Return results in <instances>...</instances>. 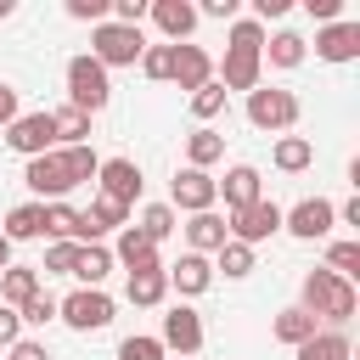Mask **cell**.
<instances>
[{"instance_id": "obj_1", "label": "cell", "mask_w": 360, "mask_h": 360, "mask_svg": "<svg viewBox=\"0 0 360 360\" xmlns=\"http://www.w3.org/2000/svg\"><path fill=\"white\" fill-rule=\"evenodd\" d=\"M264 79V28L253 17L231 22V45H225V62H219V90H259Z\"/></svg>"}, {"instance_id": "obj_2", "label": "cell", "mask_w": 360, "mask_h": 360, "mask_svg": "<svg viewBox=\"0 0 360 360\" xmlns=\"http://www.w3.org/2000/svg\"><path fill=\"white\" fill-rule=\"evenodd\" d=\"M298 309L315 315V326L343 332V326L354 321L360 298H354V281H343V276H332V270H309V276H304V298H298Z\"/></svg>"}, {"instance_id": "obj_3", "label": "cell", "mask_w": 360, "mask_h": 360, "mask_svg": "<svg viewBox=\"0 0 360 360\" xmlns=\"http://www.w3.org/2000/svg\"><path fill=\"white\" fill-rule=\"evenodd\" d=\"M146 51V34L141 28H124V22H96L90 28V56L101 68H135Z\"/></svg>"}, {"instance_id": "obj_4", "label": "cell", "mask_w": 360, "mask_h": 360, "mask_svg": "<svg viewBox=\"0 0 360 360\" xmlns=\"http://www.w3.org/2000/svg\"><path fill=\"white\" fill-rule=\"evenodd\" d=\"M112 101V79H107V68L96 62V56H73L68 62V107H79V112H101Z\"/></svg>"}, {"instance_id": "obj_5", "label": "cell", "mask_w": 360, "mask_h": 360, "mask_svg": "<svg viewBox=\"0 0 360 360\" xmlns=\"http://www.w3.org/2000/svg\"><path fill=\"white\" fill-rule=\"evenodd\" d=\"M248 124L253 129H292L298 124V96L292 90H276V84H259V90H248Z\"/></svg>"}, {"instance_id": "obj_6", "label": "cell", "mask_w": 360, "mask_h": 360, "mask_svg": "<svg viewBox=\"0 0 360 360\" xmlns=\"http://www.w3.org/2000/svg\"><path fill=\"white\" fill-rule=\"evenodd\" d=\"M6 146L17 152V158H45V152H56V124H51V112L39 107V112H17L11 124H6Z\"/></svg>"}, {"instance_id": "obj_7", "label": "cell", "mask_w": 360, "mask_h": 360, "mask_svg": "<svg viewBox=\"0 0 360 360\" xmlns=\"http://www.w3.org/2000/svg\"><path fill=\"white\" fill-rule=\"evenodd\" d=\"M56 321H68L73 332H101L112 321V298L101 287H79V292L56 298Z\"/></svg>"}, {"instance_id": "obj_8", "label": "cell", "mask_w": 360, "mask_h": 360, "mask_svg": "<svg viewBox=\"0 0 360 360\" xmlns=\"http://www.w3.org/2000/svg\"><path fill=\"white\" fill-rule=\"evenodd\" d=\"M225 231H231V242H242V248H259V242H270V236L281 231V208H276L270 197H259V202L236 208V214L225 219Z\"/></svg>"}, {"instance_id": "obj_9", "label": "cell", "mask_w": 360, "mask_h": 360, "mask_svg": "<svg viewBox=\"0 0 360 360\" xmlns=\"http://www.w3.org/2000/svg\"><path fill=\"white\" fill-rule=\"evenodd\" d=\"M22 186L34 191V202H62V197L73 191V174H68L62 152H45V158H28V169H22Z\"/></svg>"}, {"instance_id": "obj_10", "label": "cell", "mask_w": 360, "mask_h": 360, "mask_svg": "<svg viewBox=\"0 0 360 360\" xmlns=\"http://www.w3.org/2000/svg\"><path fill=\"white\" fill-rule=\"evenodd\" d=\"M214 202H219V180H214L208 169H180V174H174L169 208H180V214H208Z\"/></svg>"}, {"instance_id": "obj_11", "label": "cell", "mask_w": 360, "mask_h": 360, "mask_svg": "<svg viewBox=\"0 0 360 360\" xmlns=\"http://www.w3.org/2000/svg\"><path fill=\"white\" fill-rule=\"evenodd\" d=\"M332 225H338V208H332L326 197H304V202H292V208L281 214V231H292L298 242H321Z\"/></svg>"}, {"instance_id": "obj_12", "label": "cell", "mask_w": 360, "mask_h": 360, "mask_svg": "<svg viewBox=\"0 0 360 360\" xmlns=\"http://www.w3.org/2000/svg\"><path fill=\"white\" fill-rule=\"evenodd\" d=\"M96 186H101V197H107V202L129 208V202L141 197V163H135V158H101Z\"/></svg>"}, {"instance_id": "obj_13", "label": "cell", "mask_w": 360, "mask_h": 360, "mask_svg": "<svg viewBox=\"0 0 360 360\" xmlns=\"http://www.w3.org/2000/svg\"><path fill=\"white\" fill-rule=\"evenodd\" d=\"M146 17L158 22L163 45H191V34H197V6L191 0H152Z\"/></svg>"}, {"instance_id": "obj_14", "label": "cell", "mask_w": 360, "mask_h": 360, "mask_svg": "<svg viewBox=\"0 0 360 360\" xmlns=\"http://www.w3.org/2000/svg\"><path fill=\"white\" fill-rule=\"evenodd\" d=\"M158 343L163 349H180L186 360L202 349V315L191 309V304H174L169 315H163V332H158Z\"/></svg>"}, {"instance_id": "obj_15", "label": "cell", "mask_w": 360, "mask_h": 360, "mask_svg": "<svg viewBox=\"0 0 360 360\" xmlns=\"http://www.w3.org/2000/svg\"><path fill=\"white\" fill-rule=\"evenodd\" d=\"M315 56H321V62H354V56H360V22H349V17L326 22V28L315 34Z\"/></svg>"}, {"instance_id": "obj_16", "label": "cell", "mask_w": 360, "mask_h": 360, "mask_svg": "<svg viewBox=\"0 0 360 360\" xmlns=\"http://www.w3.org/2000/svg\"><path fill=\"white\" fill-rule=\"evenodd\" d=\"M163 276H169V287H174L180 298H202V292L214 287V264H208L202 253H180Z\"/></svg>"}, {"instance_id": "obj_17", "label": "cell", "mask_w": 360, "mask_h": 360, "mask_svg": "<svg viewBox=\"0 0 360 360\" xmlns=\"http://www.w3.org/2000/svg\"><path fill=\"white\" fill-rule=\"evenodd\" d=\"M219 197H225V208L236 214V208H248V202H259V197H264V174H259L253 163H231V169H225V180H219Z\"/></svg>"}, {"instance_id": "obj_18", "label": "cell", "mask_w": 360, "mask_h": 360, "mask_svg": "<svg viewBox=\"0 0 360 360\" xmlns=\"http://www.w3.org/2000/svg\"><path fill=\"white\" fill-rule=\"evenodd\" d=\"M112 264H124L129 276H135V270H163V259H158V242H146V236H141L135 225H124V231H118Z\"/></svg>"}, {"instance_id": "obj_19", "label": "cell", "mask_w": 360, "mask_h": 360, "mask_svg": "<svg viewBox=\"0 0 360 360\" xmlns=\"http://www.w3.org/2000/svg\"><path fill=\"white\" fill-rule=\"evenodd\" d=\"M186 242H191L186 253H202V259H208V253H219V248L231 242L225 214H214V208H208V214H191V219H186Z\"/></svg>"}, {"instance_id": "obj_20", "label": "cell", "mask_w": 360, "mask_h": 360, "mask_svg": "<svg viewBox=\"0 0 360 360\" xmlns=\"http://www.w3.org/2000/svg\"><path fill=\"white\" fill-rule=\"evenodd\" d=\"M214 79V56L202 45H174V84L180 90H202Z\"/></svg>"}, {"instance_id": "obj_21", "label": "cell", "mask_w": 360, "mask_h": 360, "mask_svg": "<svg viewBox=\"0 0 360 360\" xmlns=\"http://www.w3.org/2000/svg\"><path fill=\"white\" fill-rule=\"evenodd\" d=\"M79 219H84V242H101L107 231H124V225H129V208H118V202L96 197L90 208H79Z\"/></svg>"}, {"instance_id": "obj_22", "label": "cell", "mask_w": 360, "mask_h": 360, "mask_svg": "<svg viewBox=\"0 0 360 360\" xmlns=\"http://www.w3.org/2000/svg\"><path fill=\"white\" fill-rule=\"evenodd\" d=\"M0 236L17 248V242H34V236H45V202H17L11 214H6V225H0Z\"/></svg>"}, {"instance_id": "obj_23", "label": "cell", "mask_w": 360, "mask_h": 360, "mask_svg": "<svg viewBox=\"0 0 360 360\" xmlns=\"http://www.w3.org/2000/svg\"><path fill=\"white\" fill-rule=\"evenodd\" d=\"M34 292H39V270H34V264H11V270H0V304H6V309H22Z\"/></svg>"}, {"instance_id": "obj_24", "label": "cell", "mask_w": 360, "mask_h": 360, "mask_svg": "<svg viewBox=\"0 0 360 360\" xmlns=\"http://www.w3.org/2000/svg\"><path fill=\"white\" fill-rule=\"evenodd\" d=\"M219 158H225V135L208 129V124H197V129L186 135V169H208V163H219Z\"/></svg>"}, {"instance_id": "obj_25", "label": "cell", "mask_w": 360, "mask_h": 360, "mask_svg": "<svg viewBox=\"0 0 360 360\" xmlns=\"http://www.w3.org/2000/svg\"><path fill=\"white\" fill-rule=\"evenodd\" d=\"M45 236L84 248V219H79V208H73V202H45Z\"/></svg>"}, {"instance_id": "obj_26", "label": "cell", "mask_w": 360, "mask_h": 360, "mask_svg": "<svg viewBox=\"0 0 360 360\" xmlns=\"http://www.w3.org/2000/svg\"><path fill=\"white\" fill-rule=\"evenodd\" d=\"M73 276H79V287H101V281L112 276V248L84 242V248H79V259H73Z\"/></svg>"}, {"instance_id": "obj_27", "label": "cell", "mask_w": 360, "mask_h": 360, "mask_svg": "<svg viewBox=\"0 0 360 360\" xmlns=\"http://www.w3.org/2000/svg\"><path fill=\"white\" fill-rule=\"evenodd\" d=\"M304 56H309V45H304V34H292V28H281V34L264 39V62H270V68H304Z\"/></svg>"}, {"instance_id": "obj_28", "label": "cell", "mask_w": 360, "mask_h": 360, "mask_svg": "<svg viewBox=\"0 0 360 360\" xmlns=\"http://www.w3.org/2000/svg\"><path fill=\"white\" fill-rule=\"evenodd\" d=\"M270 158H276V169H281V174H304V169L315 163V141H309V135H281Z\"/></svg>"}, {"instance_id": "obj_29", "label": "cell", "mask_w": 360, "mask_h": 360, "mask_svg": "<svg viewBox=\"0 0 360 360\" xmlns=\"http://www.w3.org/2000/svg\"><path fill=\"white\" fill-rule=\"evenodd\" d=\"M270 332H276V343H287V349H298V343H309V338H315L321 326H315V315H304V309L292 304V309H281V315L270 321Z\"/></svg>"}, {"instance_id": "obj_30", "label": "cell", "mask_w": 360, "mask_h": 360, "mask_svg": "<svg viewBox=\"0 0 360 360\" xmlns=\"http://www.w3.org/2000/svg\"><path fill=\"white\" fill-rule=\"evenodd\" d=\"M292 354H298V360H349L354 349H349V332H332V326H321V332H315L309 343H298Z\"/></svg>"}, {"instance_id": "obj_31", "label": "cell", "mask_w": 360, "mask_h": 360, "mask_svg": "<svg viewBox=\"0 0 360 360\" xmlns=\"http://www.w3.org/2000/svg\"><path fill=\"white\" fill-rule=\"evenodd\" d=\"M51 124H56V141L62 146H90V112H79V107H51Z\"/></svg>"}, {"instance_id": "obj_32", "label": "cell", "mask_w": 360, "mask_h": 360, "mask_svg": "<svg viewBox=\"0 0 360 360\" xmlns=\"http://www.w3.org/2000/svg\"><path fill=\"white\" fill-rule=\"evenodd\" d=\"M124 292H129V304L152 309V304H163V298H169V276H163V270H135Z\"/></svg>"}, {"instance_id": "obj_33", "label": "cell", "mask_w": 360, "mask_h": 360, "mask_svg": "<svg viewBox=\"0 0 360 360\" xmlns=\"http://www.w3.org/2000/svg\"><path fill=\"white\" fill-rule=\"evenodd\" d=\"M62 152V163H68V174H73V186H84V180H96V169H101V158H96V146H56Z\"/></svg>"}, {"instance_id": "obj_34", "label": "cell", "mask_w": 360, "mask_h": 360, "mask_svg": "<svg viewBox=\"0 0 360 360\" xmlns=\"http://www.w3.org/2000/svg\"><path fill=\"white\" fill-rule=\"evenodd\" d=\"M135 231H141L146 242H163V236L174 231V208H169V202H146V208H141V225H135Z\"/></svg>"}, {"instance_id": "obj_35", "label": "cell", "mask_w": 360, "mask_h": 360, "mask_svg": "<svg viewBox=\"0 0 360 360\" xmlns=\"http://www.w3.org/2000/svg\"><path fill=\"white\" fill-rule=\"evenodd\" d=\"M141 73H146V79H158V84H163V79H174V45H163V39H158V45H146V51H141Z\"/></svg>"}, {"instance_id": "obj_36", "label": "cell", "mask_w": 360, "mask_h": 360, "mask_svg": "<svg viewBox=\"0 0 360 360\" xmlns=\"http://www.w3.org/2000/svg\"><path fill=\"white\" fill-rule=\"evenodd\" d=\"M225 112V90H219V79H208L202 90H191V118L197 124H208V118H219Z\"/></svg>"}, {"instance_id": "obj_37", "label": "cell", "mask_w": 360, "mask_h": 360, "mask_svg": "<svg viewBox=\"0 0 360 360\" xmlns=\"http://www.w3.org/2000/svg\"><path fill=\"white\" fill-rule=\"evenodd\" d=\"M326 270L343 276V281H354L360 276V242H332L326 248Z\"/></svg>"}, {"instance_id": "obj_38", "label": "cell", "mask_w": 360, "mask_h": 360, "mask_svg": "<svg viewBox=\"0 0 360 360\" xmlns=\"http://www.w3.org/2000/svg\"><path fill=\"white\" fill-rule=\"evenodd\" d=\"M214 270H225L231 281L253 276V248H242V242H225V248H219V264H214Z\"/></svg>"}, {"instance_id": "obj_39", "label": "cell", "mask_w": 360, "mask_h": 360, "mask_svg": "<svg viewBox=\"0 0 360 360\" xmlns=\"http://www.w3.org/2000/svg\"><path fill=\"white\" fill-rule=\"evenodd\" d=\"M73 259H79V242H51L45 248V276H73Z\"/></svg>"}, {"instance_id": "obj_40", "label": "cell", "mask_w": 360, "mask_h": 360, "mask_svg": "<svg viewBox=\"0 0 360 360\" xmlns=\"http://www.w3.org/2000/svg\"><path fill=\"white\" fill-rule=\"evenodd\" d=\"M17 315H22V326H51V321H56V298L39 287V292H34V298H28Z\"/></svg>"}, {"instance_id": "obj_41", "label": "cell", "mask_w": 360, "mask_h": 360, "mask_svg": "<svg viewBox=\"0 0 360 360\" xmlns=\"http://www.w3.org/2000/svg\"><path fill=\"white\" fill-rule=\"evenodd\" d=\"M169 349L158 343V338H146V332H135V338H124L118 343V360H163Z\"/></svg>"}, {"instance_id": "obj_42", "label": "cell", "mask_w": 360, "mask_h": 360, "mask_svg": "<svg viewBox=\"0 0 360 360\" xmlns=\"http://www.w3.org/2000/svg\"><path fill=\"white\" fill-rule=\"evenodd\" d=\"M68 17L96 28V22H107V0H68Z\"/></svg>"}, {"instance_id": "obj_43", "label": "cell", "mask_w": 360, "mask_h": 360, "mask_svg": "<svg viewBox=\"0 0 360 360\" xmlns=\"http://www.w3.org/2000/svg\"><path fill=\"white\" fill-rule=\"evenodd\" d=\"M17 338H22V315H17V309H6V304H0V349H11V343H17Z\"/></svg>"}, {"instance_id": "obj_44", "label": "cell", "mask_w": 360, "mask_h": 360, "mask_svg": "<svg viewBox=\"0 0 360 360\" xmlns=\"http://www.w3.org/2000/svg\"><path fill=\"white\" fill-rule=\"evenodd\" d=\"M6 354H11V360H51V349H45V343H34V338H17Z\"/></svg>"}, {"instance_id": "obj_45", "label": "cell", "mask_w": 360, "mask_h": 360, "mask_svg": "<svg viewBox=\"0 0 360 360\" xmlns=\"http://www.w3.org/2000/svg\"><path fill=\"white\" fill-rule=\"evenodd\" d=\"M304 11H309L315 22H338V11H343V0H304Z\"/></svg>"}, {"instance_id": "obj_46", "label": "cell", "mask_w": 360, "mask_h": 360, "mask_svg": "<svg viewBox=\"0 0 360 360\" xmlns=\"http://www.w3.org/2000/svg\"><path fill=\"white\" fill-rule=\"evenodd\" d=\"M197 17H236V0H202Z\"/></svg>"}, {"instance_id": "obj_47", "label": "cell", "mask_w": 360, "mask_h": 360, "mask_svg": "<svg viewBox=\"0 0 360 360\" xmlns=\"http://www.w3.org/2000/svg\"><path fill=\"white\" fill-rule=\"evenodd\" d=\"M11 118H17V90H11V84H0V129H6Z\"/></svg>"}, {"instance_id": "obj_48", "label": "cell", "mask_w": 360, "mask_h": 360, "mask_svg": "<svg viewBox=\"0 0 360 360\" xmlns=\"http://www.w3.org/2000/svg\"><path fill=\"white\" fill-rule=\"evenodd\" d=\"M338 219H343V225H360V197H349V202L338 208Z\"/></svg>"}, {"instance_id": "obj_49", "label": "cell", "mask_w": 360, "mask_h": 360, "mask_svg": "<svg viewBox=\"0 0 360 360\" xmlns=\"http://www.w3.org/2000/svg\"><path fill=\"white\" fill-rule=\"evenodd\" d=\"M0 270H11V242L0 236Z\"/></svg>"}, {"instance_id": "obj_50", "label": "cell", "mask_w": 360, "mask_h": 360, "mask_svg": "<svg viewBox=\"0 0 360 360\" xmlns=\"http://www.w3.org/2000/svg\"><path fill=\"white\" fill-rule=\"evenodd\" d=\"M11 11H17V0H0V17H11Z\"/></svg>"}]
</instances>
